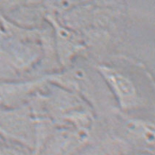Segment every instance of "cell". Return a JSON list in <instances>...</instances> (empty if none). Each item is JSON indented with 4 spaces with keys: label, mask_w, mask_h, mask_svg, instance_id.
<instances>
[{
    "label": "cell",
    "mask_w": 155,
    "mask_h": 155,
    "mask_svg": "<svg viewBox=\"0 0 155 155\" xmlns=\"http://www.w3.org/2000/svg\"><path fill=\"white\" fill-rule=\"evenodd\" d=\"M100 71L121 101L130 100L136 95V88L129 79L116 70L102 66Z\"/></svg>",
    "instance_id": "6da1fadb"
},
{
    "label": "cell",
    "mask_w": 155,
    "mask_h": 155,
    "mask_svg": "<svg viewBox=\"0 0 155 155\" xmlns=\"http://www.w3.org/2000/svg\"><path fill=\"white\" fill-rule=\"evenodd\" d=\"M24 0H0V10L10 11L15 10L23 2Z\"/></svg>",
    "instance_id": "7a4b0ae2"
},
{
    "label": "cell",
    "mask_w": 155,
    "mask_h": 155,
    "mask_svg": "<svg viewBox=\"0 0 155 155\" xmlns=\"http://www.w3.org/2000/svg\"><path fill=\"white\" fill-rule=\"evenodd\" d=\"M0 155H26L21 149L10 146H0Z\"/></svg>",
    "instance_id": "3957f363"
},
{
    "label": "cell",
    "mask_w": 155,
    "mask_h": 155,
    "mask_svg": "<svg viewBox=\"0 0 155 155\" xmlns=\"http://www.w3.org/2000/svg\"><path fill=\"white\" fill-rule=\"evenodd\" d=\"M5 31H3L2 28H1V26H0V45H1L3 39H4L5 37Z\"/></svg>",
    "instance_id": "277c9868"
}]
</instances>
